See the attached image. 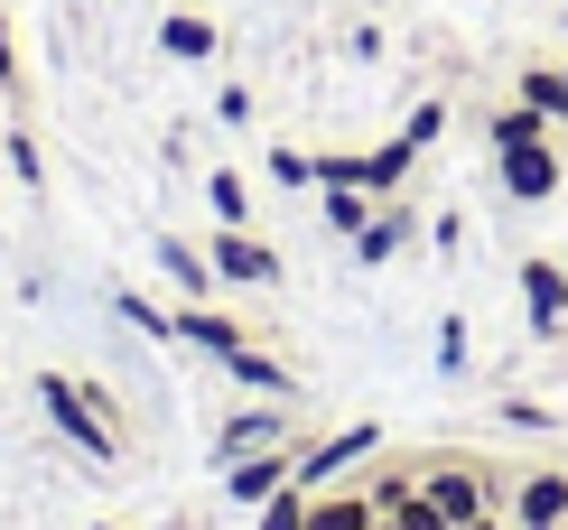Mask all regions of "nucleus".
I'll list each match as a JSON object with an SVG mask.
<instances>
[{
    "instance_id": "b1692460",
    "label": "nucleus",
    "mask_w": 568,
    "mask_h": 530,
    "mask_svg": "<svg viewBox=\"0 0 568 530\" xmlns=\"http://www.w3.org/2000/svg\"><path fill=\"white\" fill-rule=\"evenodd\" d=\"M271 177L280 186H317V159H307V150H271Z\"/></svg>"
},
{
    "instance_id": "7ed1b4c3",
    "label": "nucleus",
    "mask_w": 568,
    "mask_h": 530,
    "mask_svg": "<svg viewBox=\"0 0 568 530\" xmlns=\"http://www.w3.org/2000/svg\"><path fill=\"white\" fill-rule=\"evenodd\" d=\"M373 456H383V419H354V428H336V438H317V447L290 456V485H298V493H326L336 475L373 466Z\"/></svg>"
},
{
    "instance_id": "9d476101",
    "label": "nucleus",
    "mask_w": 568,
    "mask_h": 530,
    "mask_svg": "<svg viewBox=\"0 0 568 530\" xmlns=\"http://www.w3.org/2000/svg\"><path fill=\"white\" fill-rule=\"evenodd\" d=\"M290 456H298V447H262V456H233V466H224V493L243 502V512H262V502H271L280 485H290Z\"/></svg>"
},
{
    "instance_id": "f03ea898",
    "label": "nucleus",
    "mask_w": 568,
    "mask_h": 530,
    "mask_svg": "<svg viewBox=\"0 0 568 530\" xmlns=\"http://www.w3.org/2000/svg\"><path fill=\"white\" fill-rule=\"evenodd\" d=\"M419 493H429L438 512H447V530H457V521H485V512H504V493H494V475L476 466V456H429V466H419Z\"/></svg>"
},
{
    "instance_id": "4be33fe9",
    "label": "nucleus",
    "mask_w": 568,
    "mask_h": 530,
    "mask_svg": "<svg viewBox=\"0 0 568 530\" xmlns=\"http://www.w3.org/2000/svg\"><path fill=\"white\" fill-rule=\"evenodd\" d=\"M0 167H10L19 186H38V177H47V159H38V140H29V131H10V140H0Z\"/></svg>"
},
{
    "instance_id": "423d86ee",
    "label": "nucleus",
    "mask_w": 568,
    "mask_h": 530,
    "mask_svg": "<svg viewBox=\"0 0 568 530\" xmlns=\"http://www.w3.org/2000/svg\"><path fill=\"white\" fill-rule=\"evenodd\" d=\"M262 447H290V400L233 409V419L215 428V466H233V456H262Z\"/></svg>"
},
{
    "instance_id": "6e6552de",
    "label": "nucleus",
    "mask_w": 568,
    "mask_h": 530,
    "mask_svg": "<svg viewBox=\"0 0 568 530\" xmlns=\"http://www.w3.org/2000/svg\"><path fill=\"white\" fill-rule=\"evenodd\" d=\"M169 345H196V354H215V364H233V354H243V345H252V335H243V326H233V317H224V307H205V298H186V307H178V317H169Z\"/></svg>"
},
{
    "instance_id": "a211bd4d",
    "label": "nucleus",
    "mask_w": 568,
    "mask_h": 530,
    "mask_svg": "<svg viewBox=\"0 0 568 530\" xmlns=\"http://www.w3.org/2000/svg\"><path fill=\"white\" fill-rule=\"evenodd\" d=\"M373 205H383V196H364V186H326V233H345V243H354V233L373 224Z\"/></svg>"
},
{
    "instance_id": "dca6fc26",
    "label": "nucleus",
    "mask_w": 568,
    "mask_h": 530,
    "mask_svg": "<svg viewBox=\"0 0 568 530\" xmlns=\"http://www.w3.org/2000/svg\"><path fill=\"white\" fill-rule=\"evenodd\" d=\"M410 167H419L410 140H383V150H364V196H400V186H410Z\"/></svg>"
},
{
    "instance_id": "f257e3e1",
    "label": "nucleus",
    "mask_w": 568,
    "mask_h": 530,
    "mask_svg": "<svg viewBox=\"0 0 568 530\" xmlns=\"http://www.w3.org/2000/svg\"><path fill=\"white\" fill-rule=\"evenodd\" d=\"M38 409L57 419V438L75 456H122V428H112L103 391H84V381H65V373H38Z\"/></svg>"
},
{
    "instance_id": "aec40b11",
    "label": "nucleus",
    "mask_w": 568,
    "mask_h": 530,
    "mask_svg": "<svg viewBox=\"0 0 568 530\" xmlns=\"http://www.w3.org/2000/svg\"><path fill=\"white\" fill-rule=\"evenodd\" d=\"M205 205H215V224H252V196H243V177H233V167L205 177Z\"/></svg>"
},
{
    "instance_id": "a878e982",
    "label": "nucleus",
    "mask_w": 568,
    "mask_h": 530,
    "mask_svg": "<svg viewBox=\"0 0 568 530\" xmlns=\"http://www.w3.org/2000/svg\"><path fill=\"white\" fill-rule=\"evenodd\" d=\"M112 307H122V317H131L140 335H159V345H169V317H159V307H150V298H131V288H122V298H112Z\"/></svg>"
},
{
    "instance_id": "2eb2a0df",
    "label": "nucleus",
    "mask_w": 568,
    "mask_h": 530,
    "mask_svg": "<svg viewBox=\"0 0 568 530\" xmlns=\"http://www.w3.org/2000/svg\"><path fill=\"white\" fill-rule=\"evenodd\" d=\"M159 271L178 279V298H215V288H224V279H215V261H205L196 243H178V233L159 243Z\"/></svg>"
},
{
    "instance_id": "6ab92c4d",
    "label": "nucleus",
    "mask_w": 568,
    "mask_h": 530,
    "mask_svg": "<svg viewBox=\"0 0 568 530\" xmlns=\"http://www.w3.org/2000/svg\"><path fill=\"white\" fill-rule=\"evenodd\" d=\"M485 140H494V150H523V140H550V122H540L531 103H504V112L485 122Z\"/></svg>"
},
{
    "instance_id": "0eeeda50",
    "label": "nucleus",
    "mask_w": 568,
    "mask_h": 530,
    "mask_svg": "<svg viewBox=\"0 0 568 530\" xmlns=\"http://www.w3.org/2000/svg\"><path fill=\"white\" fill-rule=\"evenodd\" d=\"M513 530H568V475L559 466H531L523 485H513Z\"/></svg>"
},
{
    "instance_id": "20e7f679",
    "label": "nucleus",
    "mask_w": 568,
    "mask_h": 530,
    "mask_svg": "<svg viewBox=\"0 0 568 530\" xmlns=\"http://www.w3.org/2000/svg\"><path fill=\"white\" fill-rule=\"evenodd\" d=\"M494 177H504L513 205H550L568 186V159L550 150V140H523V150H494Z\"/></svg>"
},
{
    "instance_id": "bb28decb",
    "label": "nucleus",
    "mask_w": 568,
    "mask_h": 530,
    "mask_svg": "<svg viewBox=\"0 0 568 530\" xmlns=\"http://www.w3.org/2000/svg\"><path fill=\"white\" fill-rule=\"evenodd\" d=\"M0 84H19V47H10V19H0Z\"/></svg>"
},
{
    "instance_id": "f3484780",
    "label": "nucleus",
    "mask_w": 568,
    "mask_h": 530,
    "mask_svg": "<svg viewBox=\"0 0 568 530\" xmlns=\"http://www.w3.org/2000/svg\"><path fill=\"white\" fill-rule=\"evenodd\" d=\"M159 47H169V57H186V65H196V57H215V19H196V10H178L169 29H159Z\"/></svg>"
},
{
    "instance_id": "5701e85b",
    "label": "nucleus",
    "mask_w": 568,
    "mask_h": 530,
    "mask_svg": "<svg viewBox=\"0 0 568 530\" xmlns=\"http://www.w3.org/2000/svg\"><path fill=\"white\" fill-rule=\"evenodd\" d=\"M438 131H447V103H419V112H410V122H400V140H410V150H429V140H438Z\"/></svg>"
},
{
    "instance_id": "412c9836",
    "label": "nucleus",
    "mask_w": 568,
    "mask_h": 530,
    "mask_svg": "<svg viewBox=\"0 0 568 530\" xmlns=\"http://www.w3.org/2000/svg\"><path fill=\"white\" fill-rule=\"evenodd\" d=\"M252 530H307V493H298V485H280L262 512H252Z\"/></svg>"
},
{
    "instance_id": "c756f323",
    "label": "nucleus",
    "mask_w": 568,
    "mask_h": 530,
    "mask_svg": "<svg viewBox=\"0 0 568 530\" xmlns=\"http://www.w3.org/2000/svg\"><path fill=\"white\" fill-rule=\"evenodd\" d=\"M103 530H112V521H103Z\"/></svg>"
},
{
    "instance_id": "4468645a",
    "label": "nucleus",
    "mask_w": 568,
    "mask_h": 530,
    "mask_svg": "<svg viewBox=\"0 0 568 530\" xmlns=\"http://www.w3.org/2000/svg\"><path fill=\"white\" fill-rule=\"evenodd\" d=\"M307 530H383V512H373V493H307Z\"/></svg>"
},
{
    "instance_id": "393cba45",
    "label": "nucleus",
    "mask_w": 568,
    "mask_h": 530,
    "mask_svg": "<svg viewBox=\"0 0 568 530\" xmlns=\"http://www.w3.org/2000/svg\"><path fill=\"white\" fill-rule=\"evenodd\" d=\"M438 373H466V317H438Z\"/></svg>"
},
{
    "instance_id": "ddd939ff",
    "label": "nucleus",
    "mask_w": 568,
    "mask_h": 530,
    "mask_svg": "<svg viewBox=\"0 0 568 530\" xmlns=\"http://www.w3.org/2000/svg\"><path fill=\"white\" fill-rule=\"evenodd\" d=\"M513 103H531L550 131H568V65H523L513 75Z\"/></svg>"
},
{
    "instance_id": "cd10ccee",
    "label": "nucleus",
    "mask_w": 568,
    "mask_h": 530,
    "mask_svg": "<svg viewBox=\"0 0 568 530\" xmlns=\"http://www.w3.org/2000/svg\"><path fill=\"white\" fill-rule=\"evenodd\" d=\"M457 530H513V521H504V512H485V521H457Z\"/></svg>"
},
{
    "instance_id": "9b49d317",
    "label": "nucleus",
    "mask_w": 568,
    "mask_h": 530,
    "mask_svg": "<svg viewBox=\"0 0 568 530\" xmlns=\"http://www.w3.org/2000/svg\"><path fill=\"white\" fill-rule=\"evenodd\" d=\"M410 233H419V224H410V205H392V196H383V205H373V224L354 233V261H364V271H383V261L410 252Z\"/></svg>"
},
{
    "instance_id": "f8f14e48",
    "label": "nucleus",
    "mask_w": 568,
    "mask_h": 530,
    "mask_svg": "<svg viewBox=\"0 0 568 530\" xmlns=\"http://www.w3.org/2000/svg\"><path fill=\"white\" fill-rule=\"evenodd\" d=\"M224 381H233V391H252V400H298V373H290V364H271L262 345H243V354H233V364H224Z\"/></svg>"
},
{
    "instance_id": "39448f33",
    "label": "nucleus",
    "mask_w": 568,
    "mask_h": 530,
    "mask_svg": "<svg viewBox=\"0 0 568 530\" xmlns=\"http://www.w3.org/2000/svg\"><path fill=\"white\" fill-rule=\"evenodd\" d=\"M205 261H215V279H224V288H271V279H280V252H271V243H252V224H224Z\"/></svg>"
},
{
    "instance_id": "1a4fd4ad",
    "label": "nucleus",
    "mask_w": 568,
    "mask_h": 530,
    "mask_svg": "<svg viewBox=\"0 0 568 530\" xmlns=\"http://www.w3.org/2000/svg\"><path fill=\"white\" fill-rule=\"evenodd\" d=\"M513 279H523V317H531V335H559V326H568V271H559V261H523Z\"/></svg>"
},
{
    "instance_id": "c85d7f7f",
    "label": "nucleus",
    "mask_w": 568,
    "mask_h": 530,
    "mask_svg": "<svg viewBox=\"0 0 568 530\" xmlns=\"http://www.w3.org/2000/svg\"><path fill=\"white\" fill-rule=\"evenodd\" d=\"M0 177H10V167H0Z\"/></svg>"
}]
</instances>
